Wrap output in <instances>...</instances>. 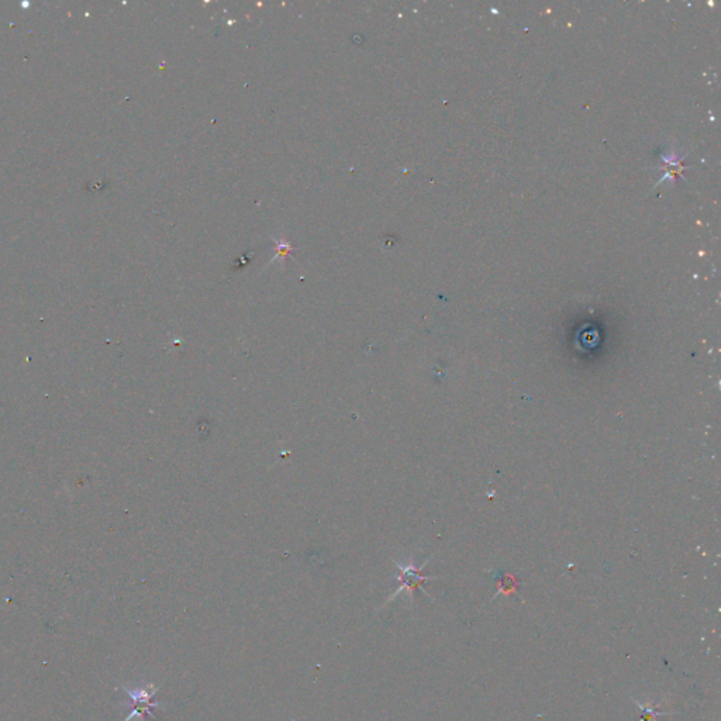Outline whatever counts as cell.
I'll return each mask as SVG.
<instances>
[{
    "mask_svg": "<svg viewBox=\"0 0 721 721\" xmlns=\"http://www.w3.org/2000/svg\"><path fill=\"white\" fill-rule=\"evenodd\" d=\"M122 689H123V692H126V694L130 699V704H129L130 714L126 717L124 721H130V720H133L136 717L143 720L145 715H150V717L155 718L154 708L166 706L165 703L154 700V696L158 692V689L154 687V686H150V689H145V687L129 689L127 686H123Z\"/></svg>",
    "mask_w": 721,
    "mask_h": 721,
    "instance_id": "6da1fadb",
    "label": "cell"
},
{
    "mask_svg": "<svg viewBox=\"0 0 721 721\" xmlns=\"http://www.w3.org/2000/svg\"><path fill=\"white\" fill-rule=\"evenodd\" d=\"M399 569H400V575H399V582H400V586L399 589L393 593V596L390 599H393L396 594H399L401 590H408L410 593L413 592L415 589L420 587L424 582H427L429 579H431V576H426L422 573V569L420 568H416L413 565H408V566H401V565H397Z\"/></svg>",
    "mask_w": 721,
    "mask_h": 721,
    "instance_id": "7a4b0ae2",
    "label": "cell"
},
{
    "mask_svg": "<svg viewBox=\"0 0 721 721\" xmlns=\"http://www.w3.org/2000/svg\"><path fill=\"white\" fill-rule=\"evenodd\" d=\"M634 703L638 706L640 708V721H658V717L659 715H666V714H671L668 711H661L658 710V704H652V703H648V704H643L637 700H634Z\"/></svg>",
    "mask_w": 721,
    "mask_h": 721,
    "instance_id": "3957f363",
    "label": "cell"
},
{
    "mask_svg": "<svg viewBox=\"0 0 721 721\" xmlns=\"http://www.w3.org/2000/svg\"><path fill=\"white\" fill-rule=\"evenodd\" d=\"M496 578L499 579V593H504V594H508V593H513L517 590V579L514 578L513 575L510 573H496Z\"/></svg>",
    "mask_w": 721,
    "mask_h": 721,
    "instance_id": "277c9868",
    "label": "cell"
}]
</instances>
